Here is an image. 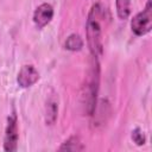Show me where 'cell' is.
Masks as SVG:
<instances>
[{"label": "cell", "mask_w": 152, "mask_h": 152, "mask_svg": "<svg viewBox=\"0 0 152 152\" xmlns=\"http://www.w3.org/2000/svg\"><path fill=\"white\" fill-rule=\"evenodd\" d=\"M99 82H100V64L99 58L91 56V64L87 76L84 91H83V103L87 115L91 116L94 110L96 109V97L99 91Z\"/></svg>", "instance_id": "cell-2"}, {"label": "cell", "mask_w": 152, "mask_h": 152, "mask_svg": "<svg viewBox=\"0 0 152 152\" xmlns=\"http://www.w3.org/2000/svg\"><path fill=\"white\" fill-rule=\"evenodd\" d=\"M45 124L51 126L56 122L58 116V100L56 97V94L49 95L45 102Z\"/></svg>", "instance_id": "cell-7"}, {"label": "cell", "mask_w": 152, "mask_h": 152, "mask_svg": "<svg viewBox=\"0 0 152 152\" xmlns=\"http://www.w3.org/2000/svg\"><path fill=\"white\" fill-rule=\"evenodd\" d=\"M86 146L82 144L78 135H71L69 137L62 145L58 147L59 151H83Z\"/></svg>", "instance_id": "cell-8"}, {"label": "cell", "mask_w": 152, "mask_h": 152, "mask_svg": "<svg viewBox=\"0 0 152 152\" xmlns=\"http://www.w3.org/2000/svg\"><path fill=\"white\" fill-rule=\"evenodd\" d=\"M116 14L121 20H125L131 14V0H115Z\"/></svg>", "instance_id": "cell-10"}, {"label": "cell", "mask_w": 152, "mask_h": 152, "mask_svg": "<svg viewBox=\"0 0 152 152\" xmlns=\"http://www.w3.org/2000/svg\"><path fill=\"white\" fill-rule=\"evenodd\" d=\"M19 140V127H18V118L14 112H12L6 122L5 134H4V151L13 152L17 151Z\"/></svg>", "instance_id": "cell-4"}, {"label": "cell", "mask_w": 152, "mask_h": 152, "mask_svg": "<svg viewBox=\"0 0 152 152\" xmlns=\"http://www.w3.org/2000/svg\"><path fill=\"white\" fill-rule=\"evenodd\" d=\"M106 19V11L100 2H96L91 6L87 24H86V33H87V44L90 50V55L93 57H100L103 51V23Z\"/></svg>", "instance_id": "cell-1"}, {"label": "cell", "mask_w": 152, "mask_h": 152, "mask_svg": "<svg viewBox=\"0 0 152 152\" xmlns=\"http://www.w3.org/2000/svg\"><path fill=\"white\" fill-rule=\"evenodd\" d=\"M83 39L80 34L77 33H71L66 37L64 42V46L69 51H80L83 48Z\"/></svg>", "instance_id": "cell-9"}, {"label": "cell", "mask_w": 152, "mask_h": 152, "mask_svg": "<svg viewBox=\"0 0 152 152\" xmlns=\"http://www.w3.org/2000/svg\"><path fill=\"white\" fill-rule=\"evenodd\" d=\"M131 138H132L133 142L137 144L138 146H142V145L146 142V137H145L144 132H142L139 127H137V128H134V129L132 131Z\"/></svg>", "instance_id": "cell-11"}, {"label": "cell", "mask_w": 152, "mask_h": 152, "mask_svg": "<svg viewBox=\"0 0 152 152\" xmlns=\"http://www.w3.org/2000/svg\"><path fill=\"white\" fill-rule=\"evenodd\" d=\"M52 18H53V7L48 2H43L34 10L32 19L38 28H43L52 20Z\"/></svg>", "instance_id": "cell-6"}, {"label": "cell", "mask_w": 152, "mask_h": 152, "mask_svg": "<svg viewBox=\"0 0 152 152\" xmlns=\"http://www.w3.org/2000/svg\"><path fill=\"white\" fill-rule=\"evenodd\" d=\"M152 28V0H147L142 11L137 13L131 21L132 32L138 36L147 34Z\"/></svg>", "instance_id": "cell-3"}, {"label": "cell", "mask_w": 152, "mask_h": 152, "mask_svg": "<svg viewBox=\"0 0 152 152\" xmlns=\"http://www.w3.org/2000/svg\"><path fill=\"white\" fill-rule=\"evenodd\" d=\"M38 80H39V72L32 64L23 65L17 75V83L21 88L32 87Z\"/></svg>", "instance_id": "cell-5"}]
</instances>
